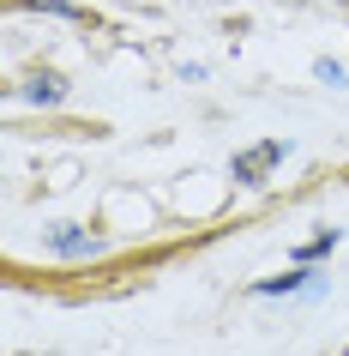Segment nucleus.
<instances>
[{
    "label": "nucleus",
    "instance_id": "obj_6",
    "mask_svg": "<svg viewBox=\"0 0 349 356\" xmlns=\"http://www.w3.org/2000/svg\"><path fill=\"white\" fill-rule=\"evenodd\" d=\"M24 6H37V13H60V19H78V6H67V0H24Z\"/></svg>",
    "mask_w": 349,
    "mask_h": 356
},
{
    "label": "nucleus",
    "instance_id": "obj_3",
    "mask_svg": "<svg viewBox=\"0 0 349 356\" xmlns=\"http://www.w3.org/2000/svg\"><path fill=\"white\" fill-rule=\"evenodd\" d=\"M295 290H313L307 272H283V278H259L253 284V296H295Z\"/></svg>",
    "mask_w": 349,
    "mask_h": 356
},
{
    "label": "nucleus",
    "instance_id": "obj_5",
    "mask_svg": "<svg viewBox=\"0 0 349 356\" xmlns=\"http://www.w3.org/2000/svg\"><path fill=\"white\" fill-rule=\"evenodd\" d=\"M331 248H337V229H325V236H313V242H301V248H295V260L307 266V260H319V254H331Z\"/></svg>",
    "mask_w": 349,
    "mask_h": 356
},
{
    "label": "nucleus",
    "instance_id": "obj_2",
    "mask_svg": "<svg viewBox=\"0 0 349 356\" xmlns=\"http://www.w3.org/2000/svg\"><path fill=\"white\" fill-rule=\"evenodd\" d=\"M49 248L67 254V260H91V254H103V242H96L91 229H78V224H55V229H49Z\"/></svg>",
    "mask_w": 349,
    "mask_h": 356
},
{
    "label": "nucleus",
    "instance_id": "obj_7",
    "mask_svg": "<svg viewBox=\"0 0 349 356\" xmlns=\"http://www.w3.org/2000/svg\"><path fill=\"white\" fill-rule=\"evenodd\" d=\"M313 73H319V85H343V67L337 60H313Z\"/></svg>",
    "mask_w": 349,
    "mask_h": 356
},
{
    "label": "nucleus",
    "instance_id": "obj_4",
    "mask_svg": "<svg viewBox=\"0 0 349 356\" xmlns=\"http://www.w3.org/2000/svg\"><path fill=\"white\" fill-rule=\"evenodd\" d=\"M24 97H31V103H42V109H55L60 97H67V85H60V73H37L31 85H24Z\"/></svg>",
    "mask_w": 349,
    "mask_h": 356
},
{
    "label": "nucleus",
    "instance_id": "obj_1",
    "mask_svg": "<svg viewBox=\"0 0 349 356\" xmlns=\"http://www.w3.org/2000/svg\"><path fill=\"white\" fill-rule=\"evenodd\" d=\"M283 157H289V139H265V145H253V151H241L235 163V181L241 188H265V175H271L277 163H283Z\"/></svg>",
    "mask_w": 349,
    "mask_h": 356
}]
</instances>
